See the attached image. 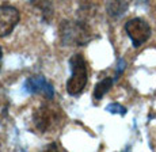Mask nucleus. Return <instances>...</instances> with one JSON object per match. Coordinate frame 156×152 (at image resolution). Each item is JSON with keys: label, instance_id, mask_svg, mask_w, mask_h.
<instances>
[{"label": "nucleus", "instance_id": "nucleus-8", "mask_svg": "<svg viewBox=\"0 0 156 152\" xmlns=\"http://www.w3.org/2000/svg\"><path fill=\"white\" fill-rule=\"evenodd\" d=\"M128 8H129L128 2H110V3H107V5H106L107 14L113 18L122 16L125 12H126Z\"/></svg>", "mask_w": 156, "mask_h": 152}, {"label": "nucleus", "instance_id": "nucleus-2", "mask_svg": "<svg viewBox=\"0 0 156 152\" xmlns=\"http://www.w3.org/2000/svg\"><path fill=\"white\" fill-rule=\"evenodd\" d=\"M71 76L67 82V92L76 97L84 90L88 82V64L82 53H76L69 58Z\"/></svg>", "mask_w": 156, "mask_h": 152}, {"label": "nucleus", "instance_id": "nucleus-6", "mask_svg": "<svg viewBox=\"0 0 156 152\" xmlns=\"http://www.w3.org/2000/svg\"><path fill=\"white\" fill-rule=\"evenodd\" d=\"M25 88L30 94H41L46 99H53L55 97V88L53 84L42 75L30 76L25 82Z\"/></svg>", "mask_w": 156, "mask_h": 152}, {"label": "nucleus", "instance_id": "nucleus-5", "mask_svg": "<svg viewBox=\"0 0 156 152\" xmlns=\"http://www.w3.org/2000/svg\"><path fill=\"white\" fill-rule=\"evenodd\" d=\"M20 14L18 8L8 4L0 5V38L10 35L18 26Z\"/></svg>", "mask_w": 156, "mask_h": 152}, {"label": "nucleus", "instance_id": "nucleus-7", "mask_svg": "<svg viewBox=\"0 0 156 152\" xmlns=\"http://www.w3.org/2000/svg\"><path fill=\"white\" fill-rule=\"evenodd\" d=\"M113 83H114L113 77H105V79H102L101 82H98L97 86H95V88H94V94H92L94 99L101 101L102 98L105 97V94L109 92L110 88L113 87Z\"/></svg>", "mask_w": 156, "mask_h": 152}, {"label": "nucleus", "instance_id": "nucleus-12", "mask_svg": "<svg viewBox=\"0 0 156 152\" xmlns=\"http://www.w3.org/2000/svg\"><path fill=\"white\" fill-rule=\"evenodd\" d=\"M2 60H3V49L0 46V65H2Z\"/></svg>", "mask_w": 156, "mask_h": 152}, {"label": "nucleus", "instance_id": "nucleus-10", "mask_svg": "<svg viewBox=\"0 0 156 152\" xmlns=\"http://www.w3.org/2000/svg\"><path fill=\"white\" fill-rule=\"evenodd\" d=\"M40 152H60V151H58V147H57L56 143H50V144H48L46 147H45L44 150H41Z\"/></svg>", "mask_w": 156, "mask_h": 152}, {"label": "nucleus", "instance_id": "nucleus-3", "mask_svg": "<svg viewBox=\"0 0 156 152\" xmlns=\"http://www.w3.org/2000/svg\"><path fill=\"white\" fill-rule=\"evenodd\" d=\"M62 121V111L58 106L45 103L41 105L33 113V124L38 132L46 133L50 129H55Z\"/></svg>", "mask_w": 156, "mask_h": 152}, {"label": "nucleus", "instance_id": "nucleus-11", "mask_svg": "<svg viewBox=\"0 0 156 152\" xmlns=\"http://www.w3.org/2000/svg\"><path fill=\"white\" fill-rule=\"evenodd\" d=\"M124 69H125V61L122 60H119L118 61V68H117V73H115V79H118V76L121 75L122 72H124Z\"/></svg>", "mask_w": 156, "mask_h": 152}, {"label": "nucleus", "instance_id": "nucleus-9", "mask_svg": "<svg viewBox=\"0 0 156 152\" xmlns=\"http://www.w3.org/2000/svg\"><path fill=\"white\" fill-rule=\"evenodd\" d=\"M106 110L109 113H112V114H121V115L126 114V109L122 105H119V103H110V105L106 107Z\"/></svg>", "mask_w": 156, "mask_h": 152}, {"label": "nucleus", "instance_id": "nucleus-4", "mask_svg": "<svg viewBox=\"0 0 156 152\" xmlns=\"http://www.w3.org/2000/svg\"><path fill=\"white\" fill-rule=\"evenodd\" d=\"M125 31L134 48H140L151 37V26L143 18H133L125 23Z\"/></svg>", "mask_w": 156, "mask_h": 152}, {"label": "nucleus", "instance_id": "nucleus-1", "mask_svg": "<svg viewBox=\"0 0 156 152\" xmlns=\"http://www.w3.org/2000/svg\"><path fill=\"white\" fill-rule=\"evenodd\" d=\"M94 38V31L84 20L67 19L60 23V40L64 46H84Z\"/></svg>", "mask_w": 156, "mask_h": 152}]
</instances>
